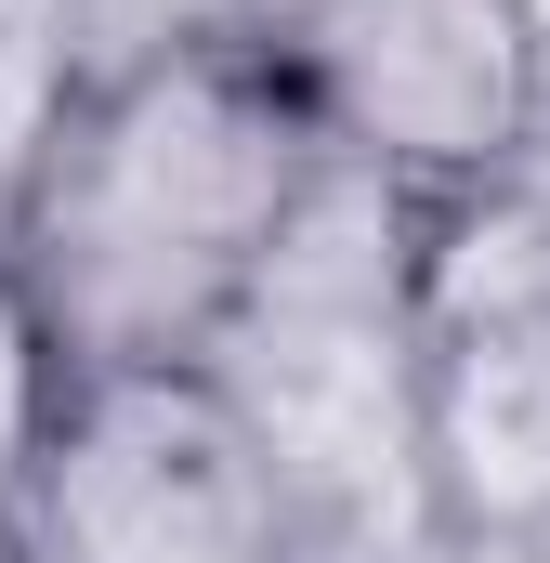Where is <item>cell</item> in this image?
I'll return each instance as SVG.
<instances>
[{
  "label": "cell",
  "instance_id": "6da1fadb",
  "mask_svg": "<svg viewBox=\"0 0 550 563\" xmlns=\"http://www.w3.org/2000/svg\"><path fill=\"white\" fill-rule=\"evenodd\" d=\"M315 184H328V132L301 119L275 40L170 26L66 79L0 210V263L26 276L66 380L210 367Z\"/></svg>",
  "mask_w": 550,
  "mask_h": 563
},
{
  "label": "cell",
  "instance_id": "7a4b0ae2",
  "mask_svg": "<svg viewBox=\"0 0 550 563\" xmlns=\"http://www.w3.org/2000/svg\"><path fill=\"white\" fill-rule=\"evenodd\" d=\"M419 223H432L419 197H394L354 157H328V184L301 197L288 250L250 288V314L210 354V380L288 459V485L315 511V551H341L381 498L432 551V525H419V354H432Z\"/></svg>",
  "mask_w": 550,
  "mask_h": 563
},
{
  "label": "cell",
  "instance_id": "3957f363",
  "mask_svg": "<svg viewBox=\"0 0 550 563\" xmlns=\"http://www.w3.org/2000/svg\"><path fill=\"white\" fill-rule=\"evenodd\" d=\"M26 563H328L250 407L210 367H119L66 380L13 485Z\"/></svg>",
  "mask_w": 550,
  "mask_h": 563
},
{
  "label": "cell",
  "instance_id": "277c9868",
  "mask_svg": "<svg viewBox=\"0 0 550 563\" xmlns=\"http://www.w3.org/2000/svg\"><path fill=\"white\" fill-rule=\"evenodd\" d=\"M328 157L446 210L550 157V13L538 0H275L250 13Z\"/></svg>",
  "mask_w": 550,
  "mask_h": 563
},
{
  "label": "cell",
  "instance_id": "5b68a950",
  "mask_svg": "<svg viewBox=\"0 0 550 563\" xmlns=\"http://www.w3.org/2000/svg\"><path fill=\"white\" fill-rule=\"evenodd\" d=\"M419 525H432V563H550V301L432 314Z\"/></svg>",
  "mask_w": 550,
  "mask_h": 563
},
{
  "label": "cell",
  "instance_id": "8992f818",
  "mask_svg": "<svg viewBox=\"0 0 550 563\" xmlns=\"http://www.w3.org/2000/svg\"><path fill=\"white\" fill-rule=\"evenodd\" d=\"M53 407H66V354H53V328H40L26 276L0 263V511H13V485H26V459H40Z\"/></svg>",
  "mask_w": 550,
  "mask_h": 563
},
{
  "label": "cell",
  "instance_id": "52a82bcc",
  "mask_svg": "<svg viewBox=\"0 0 550 563\" xmlns=\"http://www.w3.org/2000/svg\"><path fill=\"white\" fill-rule=\"evenodd\" d=\"M0 563H26V538H13V511H0Z\"/></svg>",
  "mask_w": 550,
  "mask_h": 563
}]
</instances>
